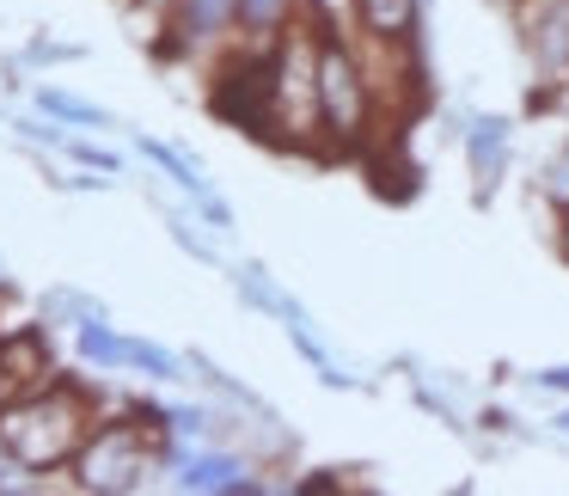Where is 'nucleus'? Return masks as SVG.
Returning a JSON list of instances; mask_svg holds the SVG:
<instances>
[{
	"label": "nucleus",
	"mask_w": 569,
	"mask_h": 496,
	"mask_svg": "<svg viewBox=\"0 0 569 496\" xmlns=\"http://www.w3.org/2000/svg\"><path fill=\"white\" fill-rule=\"evenodd\" d=\"M331 19L300 0L295 19L270 43V117H263V148L300 153V160H337L325 136V105H319V43Z\"/></svg>",
	"instance_id": "nucleus-1"
},
{
	"label": "nucleus",
	"mask_w": 569,
	"mask_h": 496,
	"mask_svg": "<svg viewBox=\"0 0 569 496\" xmlns=\"http://www.w3.org/2000/svg\"><path fill=\"white\" fill-rule=\"evenodd\" d=\"M99 417H104L99 386L62 374L43 393L19 398V405H0V459H13L19 472H38V478L68 472L74 454L87 447V435L99 429Z\"/></svg>",
	"instance_id": "nucleus-2"
},
{
	"label": "nucleus",
	"mask_w": 569,
	"mask_h": 496,
	"mask_svg": "<svg viewBox=\"0 0 569 496\" xmlns=\"http://www.w3.org/2000/svg\"><path fill=\"white\" fill-rule=\"evenodd\" d=\"M166 459H178L172 454V410L136 398L123 417H99V429L87 435V447L74 454L68 472H74V490H87V496H129Z\"/></svg>",
	"instance_id": "nucleus-3"
},
{
	"label": "nucleus",
	"mask_w": 569,
	"mask_h": 496,
	"mask_svg": "<svg viewBox=\"0 0 569 496\" xmlns=\"http://www.w3.org/2000/svg\"><path fill=\"white\" fill-rule=\"evenodd\" d=\"M319 105H325V136H331L337 160H368L386 141L356 38H343L337 26H325V43H319Z\"/></svg>",
	"instance_id": "nucleus-4"
},
{
	"label": "nucleus",
	"mask_w": 569,
	"mask_h": 496,
	"mask_svg": "<svg viewBox=\"0 0 569 496\" xmlns=\"http://www.w3.org/2000/svg\"><path fill=\"white\" fill-rule=\"evenodd\" d=\"M56 374V349H50V331L43 325H13V331H0V405H19V398L43 393Z\"/></svg>",
	"instance_id": "nucleus-5"
},
{
	"label": "nucleus",
	"mask_w": 569,
	"mask_h": 496,
	"mask_svg": "<svg viewBox=\"0 0 569 496\" xmlns=\"http://www.w3.org/2000/svg\"><path fill=\"white\" fill-rule=\"evenodd\" d=\"M178 490H197V496H258L263 478H251L246 459H239L227 442H209V447H197V454L178 459Z\"/></svg>",
	"instance_id": "nucleus-6"
},
{
	"label": "nucleus",
	"mask_w": 569,
	"mask_h": 496,
	"mask_svg": "<svg viewBox=\"0 0 569 496\" xmlns=\"http://www.w3.org/2000/svg\"><path fill=\"white\" fill-rule=\"evenodd\" d=\"M466 160H471V185H478V202L502 185L508 166V123L502 117H471L466 123Z\"/></svg>",
	"instance_id": "nucleus-7"
},
{
	"label": "nucleus",
	"mask_w": 569,
	"mask_h": 496,
	"mask_svg": "<svg viewBox=\"0 0 569 496\" xmlns=\"http://www.w3.org/2000/svg\"><path fill=\"white\" fill-rule=\"evenodd\" d=\"M356 13V31H373V38H417L422 0H349Z\"/></svg>",
	"instance_id": "nucleus-8"
},
{
	"label": "nucleus",
	"mask_w": 569,
	"mask_h": 496,
	"mask_svg": "<svg viewBox=\"0 0 569 496\" xmlns=\"http://www.w3.org/2000/svg\"><path fill=\"white\" fill-rule=\"evenodd\" d=\"M80 356H87V368H99V374L129 368V361H123V337L111 331V319H80Z\"/></svg>",
	"instance_id": "nucleus-9"
},
{
	"label": "nucleus",
	"mask_w": 569,
	"mask_h": 496,
	"mask_svg": "<svg viewBox=\"0 0 569 496\" xmlns=\"http://www.w3.org/2000/svg\"><path fill=\"white\" fill-rule=\"evenodd\" d=\"M136 153H141V160H153V166H160V172L172 178V185H184L190 197H202V190H209V178H202V166H197V160H184L178 148H166V141H148V136H136Z\"/></svg>",
	"instance_id": "nucleus-10"
},
{
	"label": "nucleus",
	"mask_w": 569,
	"mask_h": 496,
	"mask_svg": "<svg viewBox=\"0 0 569 496\" xmlns=\"http://www.w3.org/2000/svg\"><path fill=\"white\" fill-rule=\"evenodd\" d=\"M123 361H129V368H141L148 380H184V361H178L172 349L148 344V337H123Z\"/></svg>",
	"instance_id": "nucleus-11"
},
{
	"label": "nucleus",
	"mask_w": 569,
	"mask_h": 496,
	"mask_svg": "<svg viewBox=\"0 0 569 496\" xmlns=\"http://www.w3.org/2000/svg\"><path fill=\"white\" fill-rule=\"evenodd\" d=\"M233 282H239V295H246V300H251V307H263V313H276V319H282V313H288V307H295V300H288V295H282V288H276V282H270V270H263V264H239V276H233Z\"/></svg>",
	"instance_id": "nucleus-12"
},
{
	"label": "nucleus",
	"mask_w": 569,
	"mask_h": 496,
	"mask_svg": "<svg viewBox=\"0 0 569 496\" xmlns=\"http://www.w3.org/2000/svg\"><path fill=\"white\" fill-rule=\"evenodd\" d=\"M300 0H239V31H258V38H276V31L295 19Z\"/></svg>",
	"instance_id": "nucleus-13"
},
{
	"label": "nucleus",
	"mask_w": 569,
	"mask_h": 496,
	"mask_svg": "<svg viewBox=\"0 0 569 496\" xmlns=\"http://www.w3.org/2000/svg\"><path fill=\"white\" fill-rule=\"evenodd\" d=\"M38 111H43V117H62V123H99V129L111 123L99 105H80V99H68V92H56V87L38 92Z\"/></svg>",
	"instance_id": "nucleus-14"
},
{
	"label": "nucleus",
	"mask_w": 569,
	"mask_h": 496,
	"mask_svg": "<svg viewBox=\"0 0 569 496\" xmlns=\"http://www.w3.org/2000/svg\"><path fill=\"white\" fill-rule=\"evenodd\" d=\"M545 197H551L557 209L569 202V141H563V153H557V160L545 166Z\"/></svg>",
	"instance_id": "nucleus-15"
},
{
	"label": "nucleus",
	"mask_w": 569,
	"mask_h": 496,
	"mask_svg": "<svg viewBox=\"0 0 569 496\" xmlns=\"http://www.w3.org/2000/svg\"><path fill=\"white\" fill-rule=\"evenodd\" d=\"M68 153H74L80 166H92V172H104V178H117V172H123V160H117V153H99L92 141H68Z\"/></svg>",
	"instance_id": "nucleus-16"
},
{
	"label": "nucleus",
	"mask_w": 569,
	"mask_h": 496,
	"mask_svg": "<svg viewBox=\"0 0 569 496\" xmlns=\"http://www.w3.org/2000/svg\"><path fill=\"white\" fill-rule=\"evenodd\" d=\"M197 215L214 227V234H227V227H233V209H227V202L214 197V190H202V197H197Z\"/></svg>",
	"instance_id": "nucleus-17"
},
{
	"label": "nucleus",
	"mask_w": 569,
	"mask_h": 496,
	"mask_svg": "<svg viewBox=\"0 0 569 496\" xmlns=\"http://www.w3.org/2000/svg\"><path fill=\"white\" fill-rule=\"evenodd\" d=\"M539 386H551V393H569V368H545Z\"/></svg>",
	"instance_id": "nucleus-18"
},
{
	"label": "nucleus",
	"mask_w": 569,
	"mask_h": 496,
	"mask_svg": "<svg viewBox=\"0 0 569 496\" xmlns=\"http://www.w3.org/2000/svg\"><path fill=\"white\" fill-rule=\"evenodd\" d=\"M557 246H563V258H569V202H563V227H557Z\"/></svg>",
	"instance_id": "nucleus-19"
},
{
	"label": "nucleus",
	"mask_w": 569,
	"mask_h": 496,
	"mask_svg": "<svg viewBox=\"0 0 569 496\" xmlns=\"http://www.w3.org/2000/svg\"><path fill=\"white\" fill-rule=\"evenodd\" d=\"M557 435H569V410H557Z\"/></svg>",
	"instance_id": "nucleus-20"
},
{
	"label": "nucleus",
	"mask_w": 569,
	"mask_h": 496,
	"mask_svg": "<svg viewBox=\"0 0 569 496\" xmlns=\"http://www.w3.org/2000/svg\"><path fill=\"white\" fill-rule=\"evenodd\" d=\"M502 7H515V0H502Z\"/></svg>",
	"instance_id": "nucleus-21"
}]
</instances>
